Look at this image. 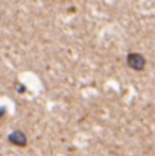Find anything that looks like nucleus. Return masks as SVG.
I'll list each match as a JSON object with an SVG mask.
<instances>
[{"label": "nucleus", "mask_w": 155, "mask_h": 156, "mask_svg": "<svg viewBox=\"0 0 155 156\" xmlns=\"http://www.w3.org/2000/svg\"><path fill=\"white\" fill-rule=\"evenodd\" d=\"M126 64H128L129 68H132L135 71H142L146 67V59H145V56L142 53L131 52L128 53V56H126Z\"/></svg>", "instance_id": "obj_1"}, {"label": "nucleus", "mask_w": 155, "mask_h": 156, "mask_svg": "<svg viewBox=\"0 0 155 156\" xmlns=\"http://www.w3.org/2000/svg\"><path fill=\"white\" fill-rule=\"evenodd\" d=\"M9 143L14 144V146H18V147H23L26 146V135L21 132V130H14L11 135H9Z\"/></svg>", "instance_id": "obj_2"}]
</instances>
